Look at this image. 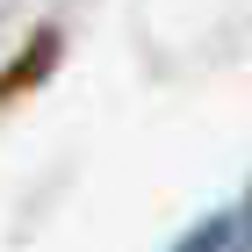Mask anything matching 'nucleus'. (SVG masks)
Masks as SVG:
<instances>
[{
	"label": "nucleus",
	"instance_id": "1",
	"mask_svg": "<svg viewBox=\"0 0 252 252\" xmlns=\"http://www.w3.org/2000/svg\"><path fill=\"white\" fill-rule=\"evenodd\" d=\"M173 252H231V216H209L202 231H188Z\"/></svg>",
	"mask_w": 252,
	"mask_h": 252
},
{
	"label": "nucleus",
	"instance_id": "2",
	"mask_svg": "<svg viewBox=\"0 0 252 252\" xmlns=\"http://www.w3.org/2000/svg\"><path fill=\"white\" fill-rule=\"evenodd\" d=\"M231 245H238V252H252V194H245V209L231 216Z\"/></svg>",
	"mask_w": 252,
	"mask_h": 252
}]
</instances>
